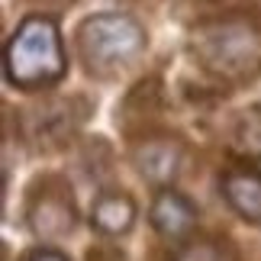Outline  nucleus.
I'll return each mask as SVG.
<instances>
[{
    "instance_id": "f257e3e1",
    "label": "nucleus",
    "mask_w": 261,
    "mask_h": 261,
    "mask_svg": "<svg viewBox=\"0 0 261 261\" xmlns=\"http://www.w3.org/2000/svg\"><path fill=\"white\" fill-rule=\"evenodd\" d=\"M194 62L210 77L226 84H245L261 71V16L223 13L194 26L187 39Z\"/></svg>"
},
{
    "instance_id": "f03ea898",
    "label": "nucleus",
    "mask_w": 261,
    "mask_h": 261,
    "mask_svg": "<svg viewBox=\"0 0 261 261\" xmlns=\"http://www.w3.org/2000/svg\"><path fill=\"white\" fill-rule=\"evenodd\" d=\"M65 71H68V55L55 19L42 13L26 16L4 48L7 81L19 90H42L58 84Z\"/></svg>"
},
{
    "instance_id": "7ed1b4c3",
    "label": "nucleus",
    "mask_w": 261,
    "mask_h": 261,
    "mask_svg": "<svg viewBox=\"0 0 261 261\" xmlns=\"http://www.w3.org/2000/svg\"><path fill=\"white\" fill-rule=\"evenodd\" d=\"M148 36L142 23L129 13H97L87 16L77 29V48L90 74L110 77L123 71L145 52Z\"/></svg>"
},
{
    "instance_id": "20e7f679",
    "label": "nucleus",
    "mask_w": 261,
    "mask_h": 261,
    "mask_svg": "<svg viewBox=\"0 0 261 261\" xmlns=\"http://www.w3.org/2000/svg\"><path fill=\"white\" fill-rule=\"evenodd\" d=\"M26 219L39 239H65L77 226V210H74V197L68 190V184H62L55 177L36 180L29 203H26Z\"/></svg>"
},
{
    "instance_id": "39448f33",
    "label": "nucleus",
    "mask_w": 261,
    "mask_h": 261,
    "mask_svg": "<svg viewBox=\"0 0 261 261\" xmlns=\"http://www.w3.org/2000/svg\"><path fill=\"white\" fill-rule=\"evenodd\" d=\"M136 171L158 187H168L184 165V142L174 136H148L133 152Z\"/></svg>"
},
{
    "instance_id": "423d86ee",
    "label": "nucleus",
    "mask_w": 261,
    "mask_h": 261,
    "mask_svg": "<svg viewBox=\"0 0 261 261\" xmlns=\"http://www.w3.org/2000/svg\"><path fill=\"white\" fill-rule=\"evenodd\" d=\"M152 226L158 236L184 242V239L197 229V206L174 187H162L152 200Z\"/></svg>"
},
{
    "instance_id": "0eeeda50",
    "label": "nucleus",
    "mask_w": 261,
    "mask_h": 261,
    "mask_svg": "<svg viewBox=\"0 0 261 261\" xmlns=\"http://www.w3.org/2000/svg\"><path fill=\"white\" fill-rule=\"evenodd\" d=\"M219 194L236 216L261 226V171L255 168H229L219 177Z\"/></svg>"
},
{
    "instance_id": "6e6552de",
    "label": "nucleus",
    "mask_w": 261,
    "mask_h": 261,
    "mask_svg": "<svg viewBox=\"0 0 261 261\" xmlns=\"http://www.w3.org/2000/svg\"><path fill=\"white\" fill-rule=\"evenodd\" d=\"M136 223V203L123 190H107L90 206V226L100 236H126Z\"/></svg>"
},
{
    "instance_id": "1a4fd4ad",
    "label": "nucleus",
    "mask_w": 261,
    "mask_h": 261,
    "mask_svg": "<svg viewBox=\"0 0 261 261\" xmlns=\"http://www.w3.org/2000/svg\"><path fill=\"white\" fill-rule=\"evenodd\" d=\"M229 145L245 162H261V103L239 110L229 126Z\"/></svg>"
},
{
    "instance_id": "9d476101",
    "label": "nucleus",
    "mask_w": 261,
    "mask_h": 261,
    "mask_svg": "<svg viewBox=\"0 0 261 261\" xmlns=\"http://www.w3.org/2000/svg\"><path fill=\"white\" fill-rule=\"evenodd\" d=\"M174 261H226L223 248L213 239H197V242H187L180 252L174 255Z\"/></svg>"
},
{
    "instance_id": "9b49d317",
    "label": "nucleus",
    "mask_w": 261,
    "mask_h": 261,
    "mask_svg": "<svg viewBox=\"0 0 261 261\" xmlns=\"http://www.w3.org/2000/svg\"><path fill=\"white\" fill-rule=\"evenodd\" d=\"M26 261H68L62 252H52V248H39V252H33Z\"/></svg>"
},
{
    "instance_id": "f8f14e48",
    "label": "nucleus",
    "mask_w": 261,
    "mask_h": 261,
    "mask_svg": "<svg viewBox=\"0 0 261 261\" xmlns=\"http://www.w3.org/2000/svg\"><path fill=\"white\" fill-rule=\"evenodd\" d=\"M90 261H126L119 252H113V248H94L90 252Z\"/></svg>"
}]
</instances>
